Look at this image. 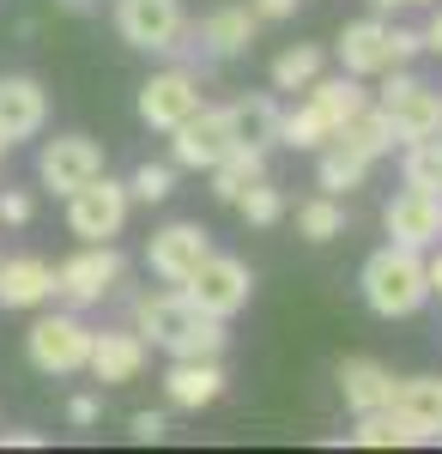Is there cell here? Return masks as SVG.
Segmentation results:
<instances>
[{
    "label": "cell",
    "instance_id": "e575fe53",
    "mask_svg": "<svg viewBox=\"0 0 442 454\" xmlns=\"http://www.w3.org/2000/svg\"><path fill=\"white\" fill-rule=\"evenodd\" d=\"M0 224H31V194L25 188H0Z\"/></svg>",
    "mask_w": 442,
    "mask_h": 454
},
{
    "label": "cell",
    "instance_id": "52a82bcc",
    "mask_svg": "<svg viewBox=\"0 0 442 454\" xmlns=\"http://www.w3.org/2000/svg\"><path fill=\"white\" fill-rule=\"evenodd\" d=\"M375 109L394 121L400 145H406V140H424V134H437V121H442V98L424 85V79H412V73H394V79L382 85Z\"/></svg>",
    "mask_w": 442,
    "mask_h": 454
},
{
    "label": "cell",
    "instance_id": "8fae6325",
    "mask_svg": "<svg viewBox=\"0 0 442 454\" xmlns=\"http://www.w3.org/2000/svg\"><path fill=\"white\" fill-rule=\"evenodd\" d=\"M36 176H43L55 194H73L79 182L103 176V145L85 140V134H61V140H49L36 152Z\"/></svg>",
    "mask_w": 442,
    "mask_h": 454
},
{
    "label": "cell",
    "instance_id": "d6a6232c",
    "mask_svg": "<svg viewBox=\"0 0 442 454\" xmlns=\"http://www.w3.org/2000/svg\"><path fill=\"white\" fill-rule=\"evenodd\" d=\"M237 212L249 218V224H261V231H267V224H279V218H285V194H279L267 176H261V182H255V188L237 200Z\"/></svg>",
    "mask_w": 442,
    "mask_h": 454
},
{
    "label": "cell",
    "instance_id": "74e56055",
    "mask_svg": "<svg viewBox=\"0 0 442 454\" xmlns=\"http://www.w3.org/2000/svg\"><path fill=\"white\" fill-rule=\"evenodd\" d=\"M418 49H424V36H418V31H400V25H394V67H400V61H412Z\"/></svg>",
    "mask_w": 442,
    "mask_h": 454
},
{
    "label": "cell",
    "instance_id": "ffe728a7",
    "mask_svg": "<svg viewBox=\"0 0 442 454\" xmlns=\"http://www.w3.org/2000/svg\"><path fill=\"white\" fill-rule=\"evenodd\" d=\"M255 25H261V12H255V6H218V12H206V19H201L206 55H218V61L242 55V49L255 43Z\"/></svg>",
    "mask_w": 442,
    "mask_h": 454
},
{
    "label": "cell",
    "instance_id": "ba28073f",
    "mask_svg": "<svg viewBox=\"0 0 442 454\" xmlns=\"http://www.w3.org/2000/svg\"><path fill=\"white\" fill-rule=\"evenodd\" d=\"M194 109H206L201 79H194V73L170 67V73H152V79L139 85V121H146V128H158V134L182 128Z\"/></svg>",
    "mask_w": 442,
    "mask_h": 454
},
{
    "label": "cell",
    "instance_id": "8d00e7d4",
    "mask_svg": "<svg viewBox=\"0 0 442 454\" xmlns=\"http://www.w3.org/2000/svg\"><path fill=\"white\" fill-rule=\"evenodd\" d=\"M67 424H79V430L98 424V400H91V394H73V400H67Z\"/></svg>",
    "mask_w": 442,
    "mask_h": 454
},
{
    "label": "cell",
    "instance_id": "b9f144b4",
    "mask_svg": "<svg viewBox=\"0 0 442 454\" xmlns=\"http://www.w3.org/2000/svg\"><path fill=\"white\" fill-rule=\"evenodd\" d=\"M424 49H437V55H442V12L430 19V31H424Z\"/></svg>",
    "mask_w": 442,
    "mask_h": 454
},
{
    "label": "cell",
    "instance_id": "484cf974",
    "mask_svg": "<svg viewBox=\"0 0 442 454\" xmlns=\"http://www.w3.org/2000/svg\"><path fill=\"white\" fill-rule=\"evenodd\" d=\"M400 419L424 424L442 442V376H412V382H394V400H388Z\"/></svg>",
    "mask_w": 442,
    "mask_h": 454
},
{
    "label": "cell",
    "instance_id": "3957f363",
    "mask_svg": "<svg viewBox=\"0 0 442 454\" xmlns=\"http://www.w3.org/2000/svg\"><path fill=\"white\" fill-rule=\"evenodd\" d=\"M122 224H128V182L91 176L67 194V231L79 243H109L122 237Z\"/></svg>",
    "mask_w": 442,
    "mask_h": 454
},
{
    "label": "cell",
    "instance_id": "f546056e",
    "mask_svg": "<svg viewBox=\"0 0 442 454\" xmlns=\"http://www.w3.org/2000/svg\"><path fill=\"white\" fill-rule=\"evenodd\" d=\"M334 140V128L315 115V109H279V145H297V152H321Z\"/></svg>",
    "mask_w": 442,
    "mask_h": 454
},
{
    "label": "cell",
    "instance_id": "cb8c5ba5",
    "mask_svg": "<svg viewBox=\"0 0 442 454\" xmlns=\"http://www.w3.org/2000/svg\"><path fill=\"white\" fill-rule=\"evenodd\" d=\"M364 449H418V442H437L424 424L400 419L394 406H382V412H358V430H351Z\"/></svg>",
    "mask_w": 442,
    "mask_h": 454
},
{
    "label": "cell",
    "instance_id": "ee69618b",
    "mask_svg": "<svg viewBox=\"0 0 442 454\" xmlns=\"http://www.w3.org/2000/svg\"><path fill=\"white\" fill-rule=\"evenodd\" d=\"M61 6H67V12H91V0H61Z\"/></svg>",
    "mask_w": 442,
    "mask_h": 454
},
{
    "label": "cell",
    "instance_id": "4fadbf2b",
    "mask_svg": "<svg viewBox=\"0 0 442 454\" xmlns=\"http://www.w3.org/2000/svg\"><path fill=\"white\" fill-rule=\"evenodd\" d=\"M206 254H212V237H206L201 224H164V231L152 237V248H146V267L164 285H182Z\"/></svg>",
    "mask_w": 442,
    "mask_h": 454
},
{
    "label": "cell",
    "instance_id": "7a4b0ae2",
    "mask_svg": "<svg viewBox=\"0 0 442 454\" xmlns=\"http://www.w3.org/2000/svg\"><path fill=\"white\" fill-rule=\"evenodd\" d=\"M176 291H182V297H188L201 315L231 321L237 309H249V297H255V273L242 267L237 254H218V248H212V254H206V261L182 285H176Z\"/></svg>",
    "mask_w": 442,
    "mask_h": 454
},
{
    "label": "cell",
    "instance_id": "d4e9b609",
    "mask_svg": "<svg viewBox=\"0 0 442 454\" xmlns=\"http://www.w3.org/2000/svg\"><path fill=\"white\" fill-rule=\"evenodd\" d=\"M225 121H231V140L237 145H279V104L272 98H237L225 104Z\"/></svg>",
    "mask_w": 442,
    "mask_h": 454
},
{
    "label": "cell",
    "instance_id": "7402d4cb",
    "mask_svg": "<svg viewBox=\"0 0 442 454\" xmlns=\"http://www.w3.org/2000/svg\"><path fill=\"white\" fill-rule=\"evenodd\" d=\"M206 176H212V194H218L225 207H237L242 194L267 176V152H261V145H231V152H225Z\"/></svg>",
    "mask_w": 442,
    "mask_h": 454
},
{
    "label": "cell",
    "instance_id": "60d3db41",
    "mask_svg": "<svg viewBox=\"0 0 442 454\" xmlns=\"http://www.w3.org/2000/svg\"><path fill=\"white\" fill-rule=\"evenodd\" d=\"M424 273H430V291H442V248L430 254V261H424Z\"/></svg>",
    "mask_w": 442,
    "mask_h": 454
},
{
    "label": "cell",
    "instance_id": "d6986e66",
    "mask_svg": "<svg viewBox=\"0 0 442 454\" xmlns=\"http://www.w3.org/2000/svg\"><path fill=\"white\" fill-rule=\"evenodd\" d=\"M328 145H345L351 158L375 164V158H388V152L400 145V134H394V121H388V115H382L375 104H364L358 115H351V121H340V128H334V140H328Z\"/></svg>",
    "mask_w": 442,
    "mask_h": 454
},
{
    "label": "cell",
    "instance_id": "f35d334b",
    "mask_svg": "<svg viewBox=\"0 0 442 454\" xmlns=\"http://www.w3.org/2000/svg\"><path fill=\"white\" fill-rule=\"evenodd\" d=\"M255 12H261V19H291L297 0H255Z\"/></svg>",
    "mask_w": 442,
    "mask_h": 454
},
{
    "label": "cell",
    "instance_id": "30bf717a",
    "mask_svg": "<svg viewBox=\"0 0 442 454\" xmlns=\"http://www.w3.org/2000/svg\"><path fill=\"white\" fill-rule=\"evenodd\" d=\"M231 121H225V109H194L182 128H170V158L182 170H212L225 152H231Z\"/></svg>",
    "mask_w": 442,
    "mask_h": 454
},
{
    "label": "cell",
    "instance_id": "ac0fdd59",
    "mask_svg": "<svg viewBox=\"0 0 442 454\" xmlns=\"http://www.w3.org/2000/svg\"><path fill=\"white\" fill-rule=\"evenodd\" d=\"M49 297H55V267H49V261H36V254L0 261V303H6V309H36V303H49Z\"/></svg>",
    "mask_w": 442,
    "mask_h": 454
},
{
    "label": "cell",
    "instance_id": "f1b7e54d",
    "mask_svg": "<svg viewBox=\"0 0 442 454\" xmlns=\"http://www.w3.org/2000/svg\"><path fill=\"white\" fill-rule=\"evenodd\" d=\"M225 340H231V333H225V321H218V315H194V321H188L164 351H170V357H218Z\"/></svg>",
    "mask_w": 442,
    "mask_h": 454
},
{
    "label": "cell",
    "instance_id": "603a6c76",
    "mask_svg": "<svg viewBox=\"0 0 442 454\" xmlns=\"http://www.w3.org/2000/svg\"><path fill=\"white\" fill-rule=\"evenodd\" d=\"M304 91H309V109H315V115H321L328 128H340V121H351L358 109L370 104V91H364V85H358L351 73H340V79H321V73H315V79H309Z\"/></svg>",
    "mask_w": 442,
    "mask_h": 454
},
{
    "label": "cell",
    "instance_id": "7bdbcfd3",
    "mask_svg": "<svg viewBox=\"0 0 442 454\" xmlns=\"http://www.w3.org/2000/svg\"><path fill=\"white\" fill-rule=\"evenodd\" d=\"M375 12H388V6H430V0H370Z\"/></svg>",
    "mask_w": 442,
    "mask_h": 454
},
{
    "label": "cell",
    "instance_id": "5bb4252c",
    "mask_svg": "<svg viewBox=\"0 0 442 454\" xmlns=\"http://www.w3.org/2000/svg\"><path fill=\"white\" fill-rule=\"evenodd\" d=\"M85 370H91L103 387L139 382V370H146V340H139L134 327H115V333H91V357H85Z\"/></svg>",
    "mask_w": 442,
    "mask_h": 454
},
{
    "label": "cell",
    "instance_id": "5b68a950",
    "mask_svg": "<svg viewBox=\"0 0 442 454\" xmlns=\"http://www.w3.org/2000/svg\"><path fill=\"white\" fill-rule=\"evenodd\" d=\"M25 351H31V364L43 376H73L91 357V327L79 315H43L31 333H25Z\"/></svg>",
    "mask_w": 442,
    "mask_h": 454
},
{
    "label": "cell",
    "instance_id": "2e32d148",
    "mask_svg": "<svg viewBox=\"0 0 442 454\" xmlns=\"http://www.w3.org/2000/svg\"><path fill=\"white\" fill-rule=\"evenodd\" d=\"M164 394H170V406H182V412L212 406V400L225 394V370H218V357H176L170 376H164Z\"/></svg>",
    "mask_w": 442,
    "mask_h": 454
},
{
    "label": "cell",
    "instance_id": "277c9868",
    "mask_svg": "<svg viewBox=\"0 0 442 454\" xmlns=\"http://www.w3.org/2000/svg\"><path fill=\"white\" fill-rule=\"evenodd\" d=\"M115 31L128 49L170 55V49H182L188 12H182V0H115Z\"/></svg>",
    "mask_w": 442,
    "mask_h": 454
},
{
    "label": "cell",
    "instance_id": "83f0119b",
    "mask_svg": "<svg viewBox=\"0 0 442 454\" xmlns=\"http://www.w3.org/2000/svg\"><path fill=\"white\" fill-rule=\"evenodd\" d=\"M400 176H406L412 188H437V194H442V128H437V134H424V140H406Z\"/></svg>",
    "mask_w": 442,
    "mask_h": 454
},
{
    "label": "cell",
    "instance_id": "836d02e7",
    "mask_svg": "<svg viewBox=\"0 0 442 454\" xmlns=\"http://www.w3.org/2000/svg\"><path fill=\"white\" fill-rule=\"evenodd\" d=\"M128 200H146V207L170 200V164H139V170L128 176Z\"/></svg>",
    "mask_w": 442,
    "mask_h": 454
},
{
    "label": "cell",
    "instance_id": "1f68e13d",
    "mask_svg": "<svg viewBox=\"0 0 442 454\" xmlns=\"http://www.w3.org/2000/svg\"><path fill=\"white\" fill-rule=\"evenodd\" d=\"M315 73H321V49H315V43H291V49L272 61V85H279V91H304Z\"/></svg>",
    "mask_w": 442,
    "mask_h": 454
},
{
    "label": "cell",
    "instance_id": "ab89813d",
    "mask_svg": "<svg viewBox=\"0 0 442 454\" xmlns=\"http://www.w3.org/2000/svg\"><path fill=\"white\" fill-rule=\"evenodd\" d=\"M6 442H12V449H43V436H36V430H12Z\"/></svg>",
    "mask_w": 442,
    "mask_h": 454
},
{
    "label": "cell",
    "instance_id": "8992f818",
    "mask_svg": "<svg viewBox=\"0 0 442 454\" xmlns=\"http://www.w3.org/2000/svg\"><path fill=\"white\" fill-rule=\"evenodd\" d=\"M115 285H122V254H115L109 243H85L73 261H61V267H55V297H67L73 309L103 303Z\"/></svg>",
    "mask_w": 442,
    "mask_h": 454
},
{
    "label": "cell",
    "instance_id": "d590c367",
    "mask_svg": "<svg viewBox=\"0 0 442 454\" xmlns=\"http://www.w3.org/2000/svg\"><path fill=\"white\" fill-rule=\"evenodd\" d=\"M164 430H170L164 412H134V424H128V436H134V442H164Z\"/></svg>",
    "mask_w": 442,
    "mask_h": 454
},
{
    "label": "cell",
    "instance_id": "4dcf8cb0",
    "mask_svg": "<svg viewBox=\"0 0 442 454\" xmlns=\"http://www.w3.org/2000/svg\"><path fill=\"white\" fill-rule=\"evenodd\" d=\"M297 231H304L309 243H334V237L345 231V207L334 200V194H315V200L297 207Z\"/></svg>",
    "mask_w": 442,
    "mask_h": 454
},
{
    "label": "cell",
    "instance_id": "e0dca14e",
    "mask_svg": "<svg viewBox=\"0 0 442 454\" xmlns=\"http://www.w3.org/2000/svg\"><path fill=\"white\" fill-rule=\"evenodd\" d=\"M194 315H201V309L170 285V291H152V297H139V303H134V333H139V340H152V346H170Z\"/></svg>",
    "mask_w": 442,
    "mask_h": 454
},
{
    "label": "cell",
    "instance_id": "6da1fadb",
    "mask_svg": "<svg viewBox=\"0 0 442 454\" xmlns=\"http://www.w3.org/2000/svg\"><path fill=\"white\" fill-rule=\"evenodd\" d=\"M364 303L382 321H406L430 303V273H424V248L388 243L364 261Z\"/></svg>",
    "mask_w": 442,
    "mask_h": 454
},
{
    "label": "cell",
    "instance_id": "f6af8a7d",
    "mask_svg": "<svg viewBox=\"0 0 442 454\" xmlns=\"http://www.w3.org/2000/svg\"><path fill=\"white\" fill-rule=\"evenodd\" d=\"M437 128H442V121H437Z\"/></svg>",
    "mask_w": 442,
    "mask_h": 454
},
{
    "label": "cell",
    "instance_id": "9a60e30c",
    "mask_svg": "<svg viewBox=\"0 0 442 454\" xmlns=\"http://www.w3.org/2000/svg\"><path fill=\"white\" fill-rule=\"evenodd\" d=\"M340 61L351 79H370V73H394V25L382 19H358L340 31Z\"/></svg>",
    "mask_w": 442,
    "mask_h": 454
},
{
    "label": "cell",
    "instance_id": "4316f807",
    "mask_svg": "<svg viewBox=\"0 0 442 454\" xmlns=\"http://www.w3.org/2000/svg\"><path fill=\"white\" fill-rule=\"evenodd\" d=\"M364 176H370V164L364 158H351L345 145H321V164H315V182H321V194H351V188H364Z\"/></svg>",
    "mask_w": 442,
    "mask_h": 454
},
{
    "label": "cell",
    "instance_id": "9c48e42d",
    "mask_svg": "<svg viewBox=\"0 0 442 454\" xmlns=\"http://www.w3.org/2000/svg\"><path fill=\"white\" fill-rule=\"evenodd\" d=\"M382 231L406 248H437L442 243V194L437 188H400L388 207H382Z\"/></svg>",
    "mask_w": 442,
    "mask_h": 454
},
{
    "label": "cell",
    "instance_id": "7c38bea8",
    "mask_svg": "<svg viewBox=\"0 0 442 454\" xmlns=\"http://www.w3.org/2000/svg\"><path fill=\"white\" fill-rule=\"evenodd\" d=\"M43 121H49V91L36 79H25V73H6L0 79V145L43 134Z\"/></svg>",
    "mask_w": 442,
    "mask_h": 454
},
{
    "label": "cell",
    "instance_id": "44dd1931",
    "mask_svg": "<svg viewBox=\"0 0 442 454\" xmlns=\"http://www.w3.org/2000/svg\"><path fill=\"white\" fill-rule=\"evenodd\" d=\"M340 394L351 412H382L394 400V376L375 364V357H345L340 364Z\"/></svg>",
    "mask_w": 442,
    "mask_h": 454
}]
</instances>
